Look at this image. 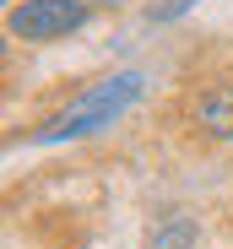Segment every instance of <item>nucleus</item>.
Here are the masks:
<instances>
[{
	"mask_svg": "<svg viewBox=\"0 0 233 249\" xmlns=\"http://www.w3.org/2000/svg\"><path fill=\"white\" fill-rule=\"evenodd\" d=\"M87 6L82 0H22L11 6L6 27L11 38H27V44H49V38H71L76 27H87Z\"/></svg>",
	"mask_w": 233,
	"mask_h": 249,
	"instance_id": "nucleus-2",
	"label": "nucleus"
},
{
	"mask_svg": "<svg viewBox=\"0 0 233 249\" xmlns=\"http://www.w3.org/2000/svg\"><path fill=\"white\" fill-rule=\"evenodd\" d=\"M190 244H196V222H168L152 238V249H190Z\"/></svg>",
	"mask_w": 233,
	"mask_h": 249,
	"instance_id": "nucleus-4",
	"label": "nucleus"
},
{
	"mask_svg": "<svg viewBox=\"0 0 233 249\" xmlns=\"http://www.w3.org/2000/svg\"><path fill=\"white\" fill-rule=\"evenodd\" d=\"M190 6H196V0H152L146 17H152V22H174V17H184Z\"/></svg>",
	"mask_w": 233,
	"mask_h": 249,
	"instance_id": "nucleus-5",
	"label": "nucleus"
},
{
	"mask_svg": "<svg viewBox=\"0 0 233 249\" xmlns=\"http://www.w3.org/2000/svg\"><path fill=\"white\" fill-rule=\"evenodd\" d=\"M196 124H201L206 136H217V141L233 136V81H217L212 92H201V103H196Z\"/></svg>",
	"mask_w": 233,
	"mask_h": 249,
	"instance_id": "nucleus-3",
	"label": "nucleus"
},
{
	"mask_svg": "<svg viewBox=\"0 0 233 249\" xmlns=\"http://www.w3.org/2000/svg\"><path fill=\"white\" fill-rule=\"evenodd\" d=\"M146 92V81L136 76V71H120V76H108V81H98L92 92H82L71 108H60L49 124H38V130L27 136L33 146H54V141H76V136H92V130H103V124H114L136 98Z\"/></svg>",
	"mask_w": 233,
	"mask_h": 249,
	"instance_id": "nucleus-1",
	"label": "nucleus"
}]
</instances>
